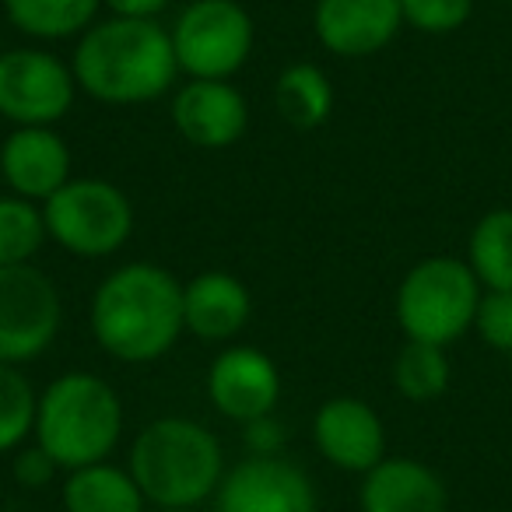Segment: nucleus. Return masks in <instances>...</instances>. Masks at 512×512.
Segmentation results:
<instances>
[{"label":"nucleus","instance_id":"f257e3e1","mask_svg":"<svg viewBox=\"0 0 512 512\" xmlns=\"http://www.w3.org/2000/svg\"><path fill=\"white\" fill-rule=\"evenodd\" d=\"M92 337L109 358L158 362L183 337V281L158 264H123L99 281L88 306Z\"/></svg>","mask_w":512,"mask_h":512},{"label":"nucleus","instance_id":"f03ea898","mask_svg":"<svg viewBox=\"0 0 512 512\" xmlns=\"http://www.w3.org/2000/svg\"><path fill=\"white\" fill-rule=\"evenodd\" d=\"M71 71L88 99L106 106H144L169 92L179 64L169 29L158 18L109 15L81 32Z\"/></svg>","mask_w":512,"mask_h":512},{"label":"nucleus","instance_id":"7ed1b4c3","mask_svg":"<svg viewBox=\"0 0 512 512\" xmlns=\"http://www.w3.org/2000/svg\"><path fill=\"white\" fill-rule=\"evenodd\" d=\"M127 470L155 509H197L218 491L225 453L207 425L183 414H165L137 432Z\"/></svg>","mask_w":512,"mask_h":512},{"label":"nucleus","instance_id":"20e7f679","mask_svg":"<svg viewBox=\"0 0 512 512\" xmlns=\"http://www.w3.org/2000/svg\"><path fill=\"white\" fill-rule=\"evenodd\" d=\"M120 435V393L95 372H64L39 393L32 439L53 456L60 470L109 460Z\"/></svg>","mask_w":512,"mask_h":512},{"label":"nucleus","instance_id":"39448f33","mask_svg":"<svg viewBox=\"0 0 512 512\" xmlns=\"http://www.w3.org/2000/svg\"><path fill=\"white\" fill-rule=\"evenodd\" d=\"M481 281L456 256H428L404 274L397 288V323L407 341L449 348L474 327Z\"/></svg>","mask_w":512,"mask_h":512},{"label":"nucleus","instance_id":"423d86ee","mask_svg":"<svg viewBox=\"0 0 512 512\" xmlns=\"http://www.w3.org/2000/svg\"><path fill=\"white\" fill-rule=\"evenodd\" d=\"M39 207H43L46 235L60 249L85 260L120 253L134 235V204L109 179H71Z\"/></svg>","mask_w":512,"mask_h":512},{"label":"nucleus","instance_id":"0eeeda50","mask_svg":"<svg viewBox=\"0 0 512 512\" xmlns=\"http://www.w3.org/2000/svg\"><path fill=\"white\" fill-rule=\"evenodd\" d=\"M179 74L200 81H232L246 67L256 25L239 0H193L169 29Z\"/></svg>","mask_w":512,"mask_h":512},{"label":"nucleus","instance_id":"6e6552de","mask_svg":"<svg viewBox=\"0 0 512 512\" xmlns=\"http://www.w3.org/2000/svg\"><path fill=\"white\" fill-rule=\"evenodd\" d=\"M71 64L39 46L0 53V116L15 127H57L78 99Z\"/></svg>","mask_w":512,"mask_h":512},{"label":"nucleus","instance_id":"1a4fd4ad","mask_svg":"<svg viewBox=\"0 0 512 512\" xmlns=\"http://www.w3.org/2000/svg\"><path fill=\"white\" fill-rule=\"evenodd\" d=\"M64 302L46 271L32 264L0 267V362H36L57 341Z\"/></svg>","mask_w":512,"mask_h":512},{"label":"nucleus","instance_id":"9d476101","mask_svg":"<svg viewBox=\"0 0 512 512\" xmlns=\"http://www.w3.org/2000/svg\"><path fill=\"white\" fill-rule=\"evenodd\" d=\"M218 512H320L316 484L285 456H246L214 491Z\"/></svg>","mask_w":512,"mask_h":512},{"label":"nucleus","instance_id":"9b49d317","mask_svg":"<svg viewBox=\"0 0 512 512\" xmlns=\"http://www.w3.org/2000/svg\"><path fill=\"white\" fill-rule=\"evenodd\" d=\"M207 400L221 418L235 421V425L274 414L281 400L278 365L260 348L232 344L207 369Z\"/></svg>","mask_w":512,"mask_h":512},{"label":"nucleus","instance_id":"f8f14e48","mask_svg":"<svg viewBox=\"0 0 512 512\" xmlns=\"http://www.w3.org/2000/svg\"><path fill=\"white\" fill-rule=\"evenodd\" d=\"M313 446L337 470L369 474L386 460L383 418L358 397H330L313 414Z\"/></svg>","mask_w":512,"mask_h":512},{"label":"nucleus","instance_id":"ddd939ff","mask_svg":"<svg viewBox=\"0 0 512 512\" xmlns=\"http://www.w3.org/2000/svg\"><path fill=\"white\" fill-rule=\"evenodd\" d=\"M404 25L400 0H316L313 32L334 57H372L397 39Z\"/></svg>","mask_w":512,"mask_h":512},{"label":"nucleus","instance_id":"4468645a","mask_svg":"<svg viewBox=\"0 0 512 512\" xmlns=\"http://www.w3.org/2000/svg\"><path fill=\"white\" fill-rule=\"evenodd\" d=\"M172 123L193 148H232L249 130V106L232 81L190 78L172 95Z\"/></svg>","mask_w":512,"mask_h":512},{"label":"nucleus","instance_id":"2eb2a0df","mask_svg":"<svg viewBox=\"0 0 512 512\" xmlns=\"http://www.w3.org/2000/svg\"><path fill=\"white\" fill-rule=\"evenodd\" d=\"M0 176L15 197L46 204L71 183V148L53 127H15L0 144Z\"/></svg>","mask_w":512,"mask_h":512},{"label":"nucleus","instance_id":"dca6fc26","mask_svg":"<svg viewBox=\"0 0 512 512\" xmlns=\"http://www.w3.org/2000/svg\"><path fill=\"white\" fill-rule=\"evenodd\" d=\"M362 512H449V491L432 467L407 456H386L358 488Z\"/></svg>","mask_w":512,"mask_h":512},{"label":"nucleus","instance_id":"f3484780","mask_svg":"<svg viewBox=\"0 0 512 512\" xmlns=\"http://www.w3.org/2000/svg\"><path fill=\"white\" fill-rule=\"evenodd\" d=\"M253 316L249 288L228 271H204L183 285V320L207 344L232 341Z\"/></svg>","mask_w":512,"mask_h":512},{"label":"nucleus","instance_id":"a211bd4d","mask_svg":"<svg viewBox=\"0 0 512 512\" xmlns=\"http://www.w3.org/2000/svg\"><path fill=\"white\" fill-rule=\"evenodd\" d=\"M60 502H64V512H144L148 498L141 495L127 467L102 460L67 470Z\"/></svg>","mask_w":512,"mask_h":512},{"label":"nucleus","instance_id":"6ab92c4d","mask_svg":"<svg viewBox=\"0 0 512 512\" xmlns=\"http://www.w3.org/2000/svg\"><path fill=\"white\" fill-rule=\"evenodd\" d=\"M4 15L18 32L39 43L74 39L95 25L102 0H0Z\"/></svg>","mask_w":512,"mask_h":512},{"label":"nucleus","instance_id":"aec40b11","mask_svg":"<svg viewBox=\"0 0 512 512\" xmlns=\"http://www.w3.org/2000/svg\"><path fill=\"white\" fill-rule=\"evenodd\" d=\"M274 102L285 123L295 130H316L330 120L334 113V85H330L327 71L316 64H288L274 81Z\"/></svg>","mask_w":512,"mask_h":512},{"label":"nucleus","instance_id":"412c9836","mask_svg":"<svg viewBox=\"0 0 512 512\" xmlns=\"http://www.w3.org/2000/svg\"><path fill=\"white\" fill-rule=\"evenodd\" d=\"M467 264L488 292H512V207L484 214L470 232Z\"/></svg>","mask_w":512,"mask_h":512},{"label":"nucleus","instance_id":"4be33fe9","mask_svg":"<svg viewBox=\"0 0 512 512\" xmlns=\"http://www.w3.org/2000/svg\"><path fill=\"white\" fill-rule=\"evenodd\" d=\"M393 386L411 404H432L449 390L446 348L425 341H407L393 362Z\"/></svg>","mask_w":512,"mask_h":512},{"label":"nucleus","instance_id":"5701e85b","mask_svg":"<svg viewBox=\"0 0 512 512\" xmlns=\"http://www.w3.org/2000/svg\"><path fill=\"white\" fill-rule=\"evenodd\" d=\"M50 239L46 235L43 207L25 197H0V267L32 264L39 246Z\"/></svg>","mask_w":512,"mask_h":512},{"label":"nucleus","instance_id":"b1692460","mask_svg":"<svg viewBox=\"0 0 512 512\" xmlns=\"http://www.w3.org/2000/svg\"><path fill=\"white\" fill-rule=\"evenodd\" d=\"M39 393L22 365L0 362V453H15L36 432Z\"/></svg>","mask_w":512,"mask_h":512},{"label":"nucleus","instance_id":"393cba45","mask_svg":"<svg viewBox=\"0 0 512 512\" xmlns=\"http://www.w3.org/2000/svg\"><path fill=\"white\" fill-rule=\"evenodd\" d=\"M400 8H404V25L425 36H449L474 15V0H400Z\"/></svg>","mask_w":512,"mask_h":512},{"label":"nucleus","instance_id":"a878e982","mask_svg":"<svg viewBox=\"0 0 512 512\" xmlns=\"http://www.w3.org/2000/svg\"><path fill=\"white\" fill-rule=\"evenodd\" d=\"M474 327L495 351H512V292H484L477 302Z\"/></svg>","mask_w":512,"mask_h":512},{"label":"nucleus","instance_id":"bb28decb","mask_svg":"<svg viewBox=\"0 0 512 512\" xmlns=\"http://www.w3.org/2000/svg\"><path fill=\"white\" fill-rule=\"evenodd\" d=\"M11 470H15V481L22 484V488H32V491H39V488H46V484L53 481V474H57V463H53V456L46 453L43 446H22V449H15V463H11Z\"/></svg>","mask_w":512,"mask_h":512},{"label":"nucleus","instance_id":"cd10ccee","mask_svg":"<svg viewBox=\"0 0 512 512\" xmlns=\"http://www.w3.org/2000/svg\"><path fill=\"white\" fill-rule=\"evenodd\" d=\"M285 439V425L274 414H264V418H253L242 425V442H246L249 456H281Z\"/></svg>","mask_w":512,"mask_h":512},{"label":"nucleus","instance_id":"c85d7f7f","mask_svg":"<svg viewBox=\"0 0 512 512\" xmlns=\"http://www.w3.org/2000/svg\"><path fill=\"white\" fill-rule=\"evenodd\" d=\"M102 8L116 18H158L169 8V0H102Z\"/></svg>","mask_w":512,"mask_h":512},{"label":"nucleus","instance_id":"c756f323","mask_svg":"<svg viewBox=\"0 0 512 512\" xmlns=\"http://www.w3.org/2000/svg\"><path fill=\"white\" fill-rule=\"evenodd\" d=\"M158 512H200V509H158Z\"/></svg>","mask_w":512,"mask_h":512},{"label":"nucleus","instance_id":"7c9ffc66","mask_svg":"<svg viewBox=\"0 0 512 512\" xmlns=\"http://www.w3.org/2000/svg\"><path fill=\"white\" fill-rule=\"evenodd\" d=\"M0 53H4V25H0Z\"/></svg>","mask_w":512,"mask_h":512},{"label":"nucleus","instance_id":"2f4dec72","mask_svg":"<svg viewBox=\"0 0 512 512\" xmlns=\"http://www.w3.org/2000/svg\"><path fill=\"white\" fill-rule=\"evenodd\" d=\"M502 4H512V0H502Z\"/></svg>","mask_w":512,"mask_h":512}]
</instances>
